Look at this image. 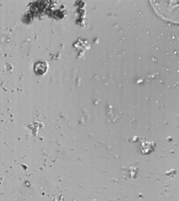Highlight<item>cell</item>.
I'll use <instances>...</instances> for the list:
<instances>
[{"instance_id":"cell-1","label":"cell","mask_w":179,"mask_h":201,"mask_svg":"<svg viewBox=\"0 0 179 201\" xmlns=\"http://www.w3.org/2000/svg\"><path fill=\"white\" fill-rule=\"evenodd\" d=\"M47 69V66L45 63H39L35 66V71L40 74L45 72Z\"/></svg>"}]
</instances>
